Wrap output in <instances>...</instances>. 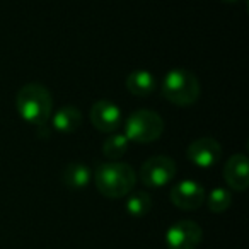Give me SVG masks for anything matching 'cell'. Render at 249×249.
<instances>
[{"mask_svg": "<svg viewBox=\"0 0 249 249\" xmlns=\"http://www.w3.org/2000/svg\"><path fill=\"white\" fill-rule=\"evenodd\" d=\"M16 111L24 123L45 126L53 113L52 92L41 84H26L16 94Z\"/></svg>", "mask_w": 249, "mask_h": 249, "instance_id": "1", "label": "cell"}, {"mask_svg": "<svg viewBox=\"0 0 249 249\" xmlns=\"http://www.w3.org/2000/svg\"><path fill=\"white\" fill-rule=\"evenodd\" d=\"M96 188L103 196L118 198L128 196L137 184V173L124 162H104L96 167L92 174Z\"/></svg>", "mask_w": 249, "mask_h": 249, "instance_id": "2", "label": "cell"}, {"mask_svg": "<svg viewBox=\"0 0 249 249\" xmlns=\"http://www.w3.org/2000/svg\"><path fill=\"white\" fill-rule=\"evenodd\" d=\"M200 80L188 69H173L164 75L162 96L176 106L186 107L200 99Z\"/></svg>", "mask_w": 249, "mask_h": 249, "instance_id": "3", "label": "cell"}, {"mask_svg": "<svg viewBox=\"0 0 249 249\" xmlns=\"http://www.w3.org/2000/svg\"><path fill=\"white\" fill-rule=\"evenodd\" d=\"M124 137L135 143H150L164 133V120L150 109H137L124 121Z\"/></svg>", "mask_w": 249, "mask_h": 249, "instance_id": "4", "label": "cell"}, {"mask_svg": "<svg viewBox=\"0 0 249 249\" xmlns=\"http://www.w3.org/2000/svg\"><path fill=\"white\" fill-rule=\"evenodd\" d=\"M176 176V162L169 156H154L147 159L140 167V178L143 186L147 188H162L174 179Z\"/></svg>", "mask_w": 249, "mask_h": 249, "instance_id": "5", "label": "cell"}, {"mask_svg": "<svg viewBox=\"0 0 249 249\" xmlns=\"http://www.w3.org/2000/svg\"><path fill=\"white\" fill-rule=\"evenodd\" d=\"M203 239V231L193 220H179L166 232V244L169 249H196Z\"/></svg>", "mask_w": 249, "mask_h": 249, "instance_id": "6", "label": "cell"}, {"mask_svg": "<svg viewBox=\"0 0 249 249\" xmlns=\"http://www.w3.org/2000/svg\"><path fill=\"white\" fill-rule=\"evenodd\" d=\"M169 198H171V203L176 208L191 212V210H198L205 203L207 193H205V188L198 181L184 179L171 188Z\"/></svg>", "mask_w": 249, "mask_h": 249, "instance_id": "7", "label": "cell"}, {"mask_svg": "<svg viewBox=\"0 0 249 249\" xmlns=\"http://www.w3.org/2000/svg\"><path fill=\"white\" fill-rule=\"evenodd\" d=\"M186 156L191 164L201 169H208L220 162L222 159V145L213 137H201L190 143Z\"/></svg>", "mask_w": 249, "mask_h": 249, "instance_id": "8", "label": "cell"}, {"mask_svg": "<svg viewBox=\"0 0 249 249\" xmlns=\"http://www.w3.org/2000/svg\"><path fill=\"white\" fill-rule=\"evenodd\" d=\"M89 118L94 128L103 133H107V135L118 132V128L121 126V121H123V114H121L118 104L111 103L107 99L96 101L90 107Z\"/></svg>", "mask_w": 249, "mask_h": 249, "instance_id": "9", "label": "cell"}, {"mask_svg": "<svg viewBox=\"0 0 249 249\" xmlns=\"http://www.w3.org/2000/svg\"><path fill=\"white\" fill-rule=\"evenodd\" d=\"M248 157L244 154L231 156L224 164V179L231 190L246 191L249 186V166Z\"/></svg>", "mask_w": 249, "mask_h": 249, "instance_id": "10", "label": "cell"}, {"mask_svg": "<svg viewBox=\"0 0 249 249\" xmlns=\"http://www.w3.org/2000/svg\"><path fill=\"white\" fill-rule=\"evenodd\" d=\"M82 124V113L77 106H62L58 111H55L52 116V126L62 135L75 133Z\"/></svg>", "mask_w": 249, "mask_h": 249, "instance_id": "11", "label": "cell"}, {"mask_svg": "<svg viewBox=\"0 0 249 249\" xmlns=\"http://www.w3.org/2000/svg\"><path fill=\"white\" fill-rule=\"evenodd\" d=\"M126 89L132 96L137 97H149L150 94H154L157 87V79L152 72L149 70H133L128 77H126Z\"/></svg>", "mask_w": 249, "mask_h": 249, "instance_id": "12", "label": "cell"}, {"mask_svg": "<svg viewBox=\"0 0 249 249\" xmlns=\"http://www.w3.org/2000/svg\"><path fill=\"white\" fill-rule=\"evenodd\" d=\"M92 179L90 169L82 162H70L62 173V181L69 190H84Z\"/></svg>", "mask_w": 249, "mask_h": 249, "instance_id": "13", "label": "cell"}, {"mask_svg": "<svg viewBox=\"0 0 249 249\" xmlns=\"http://www.w3.org/2000/svg\"><path fill=\"white\" fill-rule=\"evenodd\" d=\"M128 147H130V140L124 137V133L114 132V133H109L107 139L104 140L103 154L109 160H118L128 152Z\"/></svg>", "mask_w": 249, "mask_h": 249, "instance_id": "14", "label": "cell"}, {"mask_svg": "<svg viewBox=\"0 0 249 249\" xmlns=\"http://www.w3.org/2000/svg\"><path fill=\"white\" fill-rule=\"evenodd\" d=\"M126 212L132 217H145L150 210H152V198L147 191H135L130 193L126 198V205H124Z\"/></svg>", "mask_w": 249, "mask_h": 249, "instance_id": "15", "label": "cell"}, {"mask_svg": "<svg viewBox=\"0 0 249 249\" xmlns=\"http://www.w3.org/2000/svg\"><path fill=\"white\" fill-rule=\"evenodd\" d=\"M205 200H207L208 210L213 212V213H222L231 207L232 193L227 188H213L208 193V198H205Z\"/></svg>", "mask_w": 249, "mask_h": 249, "instance_id": "16", "label": "cell"}, {"mask_svg": "<svg viewBox=\"0 0 249 249\" xmlns=\"http://www.w3.org/2000/svg\"><path fill=\"white\" fill-rule=\"evenodd\" d=\"M224 2H227V4H235V2H239V0H224Z\"/></svg>", "mask_w": 249, "mask_h": 249, "instance_id": "17", "label": "cell"}]
</instances>
